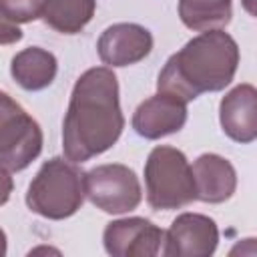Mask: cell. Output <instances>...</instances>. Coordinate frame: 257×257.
<instances>
[{"label": "cell", "mask_w": 257, "mask_h": 257, "mask_svg": "<svg viewBox=\"0 0 257 257\" xmlns=\"http://www.w3.org/2000/svg\"><path fill=\"white\" fill-rule=\"evenodd\" d=\"M237 66L239 46L235 38L223 28L203 30L169 56L159 72L157 90L191 102L203 92H219L231 84Z\"/></svg>", "instance_id": "cell-2"}, {"label": "cell", "mask_w": 257, "mask_h": 257, "mask_svg": "<svg viewBox=\"0 0 257 257\" xmlns=\"http://www.w3.org/2000/svg\"><path fill=\"white\" fill-rule=\"evenodd\" d=\"M145 189L147 203L155 211L183 209L197 201L187 155L171 145L155 147L145 163Z\"/></svg>", "instance_id": "cell-4"}, {"label": "cell", "mask_w": 257, "mask_h": 257, "mask_svg": "<svg viewBox=\"0 0 257 257\" xmlns=\"http://www.w3.org/2000/svg\"><path fill=\"white\" fill-rule=\"evenodd\" d=\"M122 128L116 74L108 66L84 70L74 82L62 120L64 159L80 165L102 155L120 139Z\"/></svg>", "instance_id": "cell-1"}, {"label": "cell", "mask_w": 257, "mask_h": 257, "mask_svg": "<svg viewBox=\"0 0 257 257\" xmlns=\"http://www.w3.org/2000/svg\"><path fill=\"white\" fill-rule=\"evenodd\" d=\"M40 124L4 90H0V167L24 171L42 153Z\"/></svg>", "instance_id": "cell-5"}, {"label": "cell", "mask_w": 257, "mask_h": 257, "mask_svg": "<svg viewBox=\"0 0 257 257\" xmlns=\"http://www.w3.org/2000/svg\"><path fill=\"white\" fill-rule=\"evenodd\" d=\"M197 201L203 203H225L237 189V171L225 157L217 153H203L195 159L193 167Z\"/></svg>", "instance_id": "cell-12"}, {"label": "cell", "mask_w": 257, "mask_h": 257, "mask_svg": "<svg viewBox=\"0 0 257 257\" xmlns=\"http://www.w3.org/2000/svg\"><path fill=\"white\" fill-rule=\"evenodd\" d=\"M153 50V34L149 28L135 22H116L102 30L96 42V52L108 68L131 66L147 58Z\"/></svg>", "instance_id": "cell-9"}, {"label": "cell", "mask_w": 257, "mask_h": 257, "mask_svg": "<svg viewBox=\"0 0 257 257\" xmlns=\"http://www.w3.org/2000/svg\"><path fill=\"white\" fill-rule=\"evenodd\" d=\"M82 203L84 173L64 157H52L42 163L26 191L28 209L50 221L72 217Z\"/></svg>", "instance_id": "cell-3"}, {"label": "cell", "mask_w": 257, "mask_h": 257, "mask_svg": "<svg viewBox=\"0 0 257 257\" xmlns=\"http://www.w3.org/2000/svg\"><path fill=\"white\" fill-rule=\"evenodd\" d=\"M165 231L145 217L110 221L104 227V251L112 257H155L161 251Z\"/></svg>", "instance_id": "cell-8"}, {"label": "cell", "mask_w": 257, "mask_h": 257, "mask_svg": "<svg viewBox=\"0 0 257 257\" xmlns=\"http://www.w3.org/2000/svg\"><path fill=\"white\" fill-rule=\"evenodd\" d=\"M231 16L233 0H179L181 22L195 32L225 28Z\"/></svg>", "instance_id": "cell-15"}, {"label": "cell", "mask_w": 257, "mask_h": 257, "mask_svg": "<svg viewBox=\"0 0 257 257\" xmlns=\"http://www.w3.org/2000/svg\"><path fill=\"white\" fill-rule=\"evenodd\" d=\"M6 251H8V239H6L4 229L0 227V257H4V255H6Z\"/></svg>", "instance_id": "cell-19"}, {"label": "cell", "mask_w": 257, "mask_h": 257, "mask_svg": "<svg viewBox=\"0 0 257 257\" xmlns=\"http://www.w3.org/2000/svg\"><path fill=\"white\" fill-rule=\"evenodd\" d=\"M96 0H42L40 18L60 34H78L92 20Z\"/></svg>", "instance_id": "cell-14"}, {"label": "cell", "mask_w": 257, "mask_h": 257, "mask_svg": "<svg viewBox=\"0 0 257 257\" xmlns=\"http://www.w3.org/2000/svg\"><path fill=\"white\" fill-rule=\"evenodd\" d=\"M187 122V102L157 92L143 100L133 114V128L139 137L157 141L167 135L179 133Z\"/></svg>", "instance_id": "cell-10"}, {"label": "cell", "mask_w": 257, "mask_h": 257, "mask_svg": "<svg viewBox=\"0 0 257 257\" xmlns=\"http://www.w3.org/2000/svg\"><path fill=\"white\" fill-rule=\"evenodd\" d=\"M14 191V181H12V175L8 169L0 167V207L8 203L10 195Z\"/></svg>", "instance_id": "cell-18"}, {"label": "cell", "mask_w": 257, "mask_h": 257, "mask_svg": "<svg viewBox=\"0 0 257 257\" xmlns=\"http://www.w3.org/2000/svg\"><path fill=\"white\" fill-rule=\"evenodd\" d=\"M84 197L110 215L135 211L143 201V189L137 173L120 163L96 165L84 173Z\"/></svg>", "instance_id": "cell-6"}, {"label": "cell", "mask_w": 257, "mask_h": 257, "mask_svg": "<svg viewBox=\"0 0 257 257\" xmlns=\"http://www.w3.org/2000/svg\"><path fill=\"white\" fill-rule=\"evenodd\" d=\"M165 257H209L219 245L215 219L203 213H181L163 237Z\"/></svg>", "instance_id": "cell-7"}, {"label": "cell", "mask_w": 257, "mask_h": 257, "mask_svg": "<svg viewBox=\"0 0 257 257\" xmlns=\"http://www.w3.org/2000/svg\"><path fill=\"white\" fill-rule=\"evenodd\" d=\"M219 122L235 143L249 145L257 139V90L253 84H237L221 98Z\"/></svg>", "instance_id": "cell-11"}, {"label": "cell", "mask_w": 257, "mask_h": 257, "mask_svg": "<svg viewBox=\"0 0 257 257\" xmlns=\"http://www.w3.org/2000/svg\"><path fill=\"white\" fill-rule=\"evenodd\" d=\"M42 0H0V10L16 24H26L40 18Z\"/></svg>", "instance_id": "cell-16"}, {"label": "cell", "mask_w": 257, "mask_h": 257, "mask_svg": "<svg viewBox=\"0 0 257 257\" xmlns=\"http://www.w3.org/2000/svg\"><path fill=\"white\" fill-rule=\"evenodd\" d=\"M58 72L56 56L40 46H28L12 56L10 74L24 90H44L50 86Z\"/></svg>", "instance_id": "cell-13"}, {"label": "cell", "mask_w": 257, "mask_h": 257, "mask_svg": "<svg viewBox=\"0 0 257 257\" xmlns=\"http://www.w3.org/2000/svg\"><path fill=\"white\" fill-rule=\"evenodd\" d=\"M18 40H22V30L16 22H12L2 10H0V46L6 44H16Z\"/></svg>", "instance_id": "cell-17"}]
</instances>
